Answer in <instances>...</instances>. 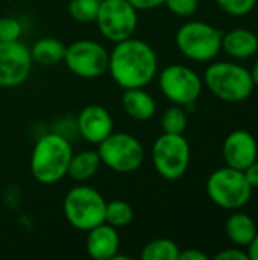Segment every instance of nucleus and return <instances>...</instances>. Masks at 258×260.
Instances as JSON below:
<instances>
[{"label": "nucleus", "instance_id": "f257e3e1", "mask_svg": "<svg viewBox=\"0 0 258 260\" xmlns=\"http://www.w3.org/2000/svg\"><path fill=\"white\" fill-rule=\"evenodd\" d=\"M106 73L123 90L144 88L158 75L157 52L141 38H126L109 52Z\"/></svg>", "mask_w": 258, "mask_h": 260}, {"label": "nucleus", "instance_id": "f03ea898", "mask_svg": "<svg viewBox=\"0 0 258 260\" xmlns=\"http://www.w3.org/2000/svg\"><path fill=\"white\" fill-rule=\"evenodd\" d=\"M73 152L67 136L58 131L40 136L30 152V174L33 180L44 186L59 183L67 177Z\"/></svg>", "mask_w": 258, "mask_h": 260}, {"label": "nucleus", "instance_id": "7ed1b4c3", "mask_svg": "<svg viewBox=\"0 0 258 260\" xmlns=\"http://www.w3.org/2000/svg\"><path fill=\"white\" fill-rule=\"evenodd\" d=\"M202 81L217 99L230 104L246 101L255 87L248 69L228 61H217L210 64L204 73Z\"/></svg>", "mask_w": 258, "mask_h": 260}, {"label": "nucleus", "instance_id": "20e7f679", "mask_svg": "<svg viewBox=\"0 0 258 260\" xmlns=\"http://www.w3.org/2000/svg\"><path fill=\"white\" fill-rule=\"evenodd\" d=\"M106 201L91 186L79 184L71 187L62 201V212L67 222L78 232H88L105 222Z\"/></svg>", "mask_w": 258, "mask_h": 260}, {"label": "nucleus", "instance_id": "39448f33", "mask_svg": "<svg viewBox=\"0 0 258 260\" xmlns=\"http://www.w3.org/2000/svg\"><path fill=\"white\" fill-rule=\"evenodd\" d=\"M222 32L210 23L192 20L184 23L175 35L178 50L196 62H208L222 50Z\"/></svg>", "mask_w": 258, "mask_h": 260}, {"label": "nucleus", "instance_id": "423d86ee", "mask_svg": "<svg viewBox=\"0 0 258 260\" xmlns=\"http://www.w3.org/2000/svg\"><path fill=\"white\" fill-rule=\"evenodd\" d=\"M97 146L102 166L117 174H131L138 171L146 158L143 143L129 133L113 131Z\"/></svg>", "mask_w": 258, "mask_h": 260}, {"label": "nucleus", "instance_id": "0eeeda50", "mask_svg": "<svg viewBox=\"0 0 258 260\" xmlns=\"http://www.w3.org/2000/svg\"><path fill=\"white\" fill-rule=\"evenodd\" d=\"M205 187L211 203L225 210H239L252 197V187L245 178L243 171L230 166L211 172Z\"/></svg>", "mask_w": 258, "mask_h": 260}, {"label": "nucleus", "instance_id": "6e6552de", "mask_svg": "<svg viewBox=\"0 0 258 260\" xmlns=\"http://www.w3.org/2000/svg\"><path fill=\"white\" fill-rule=\"evenodd\" d=\"M151 158L155 172L167 180L176 181L182 178L190 165V145L184 134L158 136L151 149Z\"/></svg>", "mask_w": 258, "mask_h": 260}, {"label": "nucleus", "instance_id": "1a4fd4ad", "mask_svg": "<svg viewBox=\"0 0 258 260\" xmlns=\"http://www.w3.org/2000/svg\"><path fill=\"white\" fill-rule=\"evenodd\" d=\"M94 23L100 35L116 44L134 37L138 27V11L128 0H100Z\"/></svg>", "mask_w": 258, "mask_h": 260}, {"label": "nucleus", "instance_id": "9d476101", "mask_svg": "<svg viewBox=\"0 0 258 260\" xmlns=\"http://www.w3.org/2000/svg\"><path fill=\"white\" fill-rule=\"evenodd\" d=\"M158 87L172 104L192 107L202 93L204 81L193 69L182 64H170L160 72Z\"/></svg>", "mask_w": 258, "mask_h": 260}, {"label": "nucleus", "instance_id": "9b49d317", "mask_svg": "<svg viewBox=\"0 0 258 260\" xmlns=\"http://www.w3.org/2000/svg\"><path fill=\"white\" fill-rule=\"evenodd\" d=\"M109 52L94 40H78L65 47L64 64L78 78L96 79L108 72Z\"/></svg>", "mask_w": 258, "mask_h": 260}, {"label": "nucleus", "instance_id": "f8f14e48", "mask_svg": "<svg viewBox=\"0 0 258 260\" xmlns=\"http://www.w3.org/2000/svg\"><path fill=\"white\" fill-rule=\"evenodd\" d=\"M33 59L30 55V47L23 41H0V87L15 88L23 85L30 72Z\"/></svg>", "mask_w": 258, "mask_h": 260}, {"label": "nucleus", "instance_id": "ddd939ff", "mask_svg": "<svg viewBox=\"0 0 258 260\" xmlns=\"http://www.w3.org/2000/svg\"><path fill=\"white\" fill-rule=\"evenodd\" d=\"M75 123L79 136L91 145H99L114 131L113 116L105 107L97 104L84 107L79 111Z\"/></svg>", "mask_w": 258, "mask_h": 260}, {"label": "nucleus", "instance_id": "4468645a", "mask_svg": "<svg viewBox=\"0 0 258 260\" xmlns=\"http://www.w3.org/2000/svg\"><path fill=\"white\" fill-rule=\"evenodd\" d=\"M222 154L227 166L245 171L249 165L257 161V140L251 133L245 129H236L227 136L222 146Z\"/></svg>", "mask_w": 258, "mask_h": 260}, {"label": "nucleus", "instance_id": "2eb2a0df", "mask_svg": "<svg viewBox=\"0 0 258 260\" xmlns=\"http://www.w3.org/2000/svg\"><path fill=\"white\" fill-rule=\"evenodd\" d=\"M87 254L94 260H111L120 250V236L117 229L102 222L87 232Z\"/></svg>", "mask_w": 258, "mask_h": 260}, {"label": "nucleus", "instance_id": "dca6fc26", "mask_svg": "<svg viewBox=\"0 0 258 260\" xmlns=\"http://www.w3.org/2000/svg\"><path fill=\"white\" fill-rule=\"evenodd\" d=\"M123 111L137 122L151 120L157 113V102L154 96L144 88H128L122 94Z\"/></svg>", "mask_w": 258, "mask_h": 260}, {"label": "nucleus", "instance_id": "f3484780", "mask_svg": "<svg viewBox=\"0 0 258 260\" xmlns=\"http://www.w3.org/2000/svg\"><path fill=\"white\" fill-rule=\"evenodd\" d=\"M222 50L231 58L248 59L258 52V37L246 27H237L222 35Z\"/></svg>", "mask_w": 258, "mask_h": 260}, {"label": "nucleus", "instance_id": "a211bd4d", "mask_svg": "<svg viewBox=\"0 0 258 260\" xmlns=\"http://www.w3.org/2000/svg\"><path fill=\"white\" fill-rule=\"evenodd\" d=\"M100 166H102V161H100L97 151L84 149L79 152H73L70 165H68L67 177L71 178L73 181L85 183L99 172Z\"/></svg>", "mask_w": 258, "mask_h": 260}, {"label": "nucleus", "instance_id": "6ab92c4d", "mask_svg": "<svg viewBox=\"0 0 258 260\" xmlns=\"http://www.w3.org/2000/svg\"><path fill=\"white\" fill-rule=\"evenodd\" d=\"M225 232L234 245L248 247L249 242L257 235V227H255L254 219L249 215L243 212H236L228 216L225 222Z\"/></svg>", "mask_w": 258, "mask_h": 260}, {"label": "nucleus", "instance_id": "aec40b11", "mask_svg": "<svg viewBox=\"0 0 258 260\" xmlns=\"http://www.w3.org/2000/svg\"><path fill=\"white\" fill-rule=\"evenodd\" d=\"M65 47L67 46L61 40L53 37H44L32 44L30 55L33 62H38L44 67H50L59 64L64 59Z\"/></svg>", "mask_w": 258, "mask_h": 260}, {"label": "nucleus", "instance_id": "412c9836", "mask_svg": "<svg viewBox=\"0 0 258 260\" xmlns=\"http://www.w3.org/2000/svg\"><path fill=\"white\" fill-rule=\"evenodd\" d=\"M181 248L176 242L167 238H160L148 242L140 253L141 260H178Z\"/></svg>", "mask_w": 258, "mask_h": 260}, {"label": "nucleus", "instance_id": "4be33fe9", "mask_svg": "<svg viewBox=\"0 0 258 260\" xmlns=\"http://www.w3.org/2000/svg\"><path fill=\"white\" fill-rule=\"evenodd\" d=\"M134 219V209L129 203L123 200H114L106 203L105 209V222L113 225L114 229L128 227Z\"/></svg>", "mask_w": 258, "mask_h": 260}, {"label": "nucleus", "instance_id": "5701e85b", "mask_svg": "<svg viewBox=\"0 0 258 260\" xmlns=\"http://www.w3.org/2000/svg\"><path fill=\"white\" fill-rule=\"evenodd\" d=\"M189 116L186 111V107L181 105H172L164 110L161 114V129L167 134H184L187 129Z\"/></svg>", "mask_w": 258, "mask_h": 260}, {"label": "nucleus", "instance_id": "b1692460", "mask_svg": "<svg viewBox=\"0 0 258 260\" xmlns=\"http://www.w3.org/2000/svg\"><path fill=\"white\" fill-rule=\"evenodd\" d=\"M100 0H70L68 15L78 23H93L97 17Z\"/></svg>", "mask_w": 258, "mask_h": 260}, {"label": "nucleus", "instance_id": "393cba45", "mask_svg": "<svg viewBox=\"0 0 258 260\" xmlns=\"http://www.w3.org/2000/svg\"><path fill=\"white\" fill-rule=\"evenodd\" d=\"M23 32V24L18 18L6 15L0 18V41H15L20 40Z\"/></svg>", "mask_w": 258, "mask_h": 260}, {"label": "nucleus", "instance_id": "a878e982", "mask_svg": "<svg viewBox=\"0 0 258 260\" xmlns=\"http://www.w3.org/2000/svg\"><path fill=\"white\" fill-rule=\"evenodd\" d=\"M216 3L224 12L234 17H240L249 14L255 8L257 0H216Z\"/></svg>", "mask_w": 258, "mask_h": 260}, {"label": "nucleus", "instance_id": "bb28decb", "mask_svg": "<svg viewBox=\"0 0 258 260\" xmlns=\"http://www.w3.org/2000/svg\"><path fill=\"white\" fill-rule=\"evenodd\" d=\"M164 6L176 17H192L199 6V0H166Z\"/></svg>", "mask_w": 258, "mask_h": 260}, {"label": "nucleus", "instance_id": "cd10ccee", "mask_svg": "<svg viewBox=\"0 0 258 260\" xmlns=\"http://www.w3.org/2000/svg\"><path fill=\"white\" fill-rule=\"evenodd\" d=\"M216 260H249L248 253L242 251L240 248H230L224 250L219 254H216Z\"/></svg>", "mask_w": 258, "mask_h": 260}, {"label": "nucleus", "instance_id": "c85d7f7f", "mask_svg": "<svg viewBox=\"0 0 258 260\" xmlns=\"http://www.w3.org/2000/svg\"><path fill=\"white\" fill-rule=\"evenodd\" d=\"M137 11H152L164 5L166 0H128Z\"/></svg>", "mask_w": 258, "mask_h": 260}, {"label": "nucleus", "instance_id": "c756f323", "mask_svg": "<svg viewBox=\"0 0 258 260\" xmlns=\"http://www.w3.org/2000/svg\"><path fill=\"white\" fill-rule=\"evenodd\" d=\"M243 174H245V178L248 180V183L252 189L258 187V161H254L252 165H249L243 171Z\"/></svg>", "mask_w": 258, "mask_h": 260}, {"label": "nucleus", "instance_id": "7c9ffc66", "mask_svg": "<svg viewBox=\"0 0 258 260\" xmlns=\"http://www.w3.org/2000/svg\"><path fill=\"white\" fill-rule=\"evenodd\" d=\"M178 260H208V256H207L205 253H202L201 250L192 248V250L181 251Z\"/></svg>", "mask_w": 258, "mask_h": 260}, {"label": "nucleus", "instance_id": "2f4dec72", "mask_svg": "<svg viewBox=\"0 0 258 260\" xmlns=\"http://www.w3.org/2000/svg\"><path fill=\"white\" fill-rule=\"evenodd\" d=\"M248 256H249V260H258V232L257 235L254 236V239L249 242L248 245Z\"/></svg>", "mask_w": 258, "mask_h": 260}, {"label": "nucleus", "instance_id": "473e14b6", "mask_svg": "<svg viewBox=\"0 0 258 260\" xmlns=\"http://www.w3.org/2000/svg\"><path fill=\"white\" fill-rule=\"evenodd\" d=\"M251 72V76H252V81H254V85H258V61L252 66V70Z\"/></svg>", "mask_w": 258, "mask_h": 260}]
</instances>
